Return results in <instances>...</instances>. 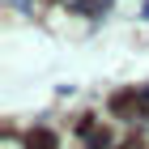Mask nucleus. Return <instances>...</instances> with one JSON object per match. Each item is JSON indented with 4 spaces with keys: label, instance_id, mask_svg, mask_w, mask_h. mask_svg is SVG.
<instances>
[{
    "label": "nucleus",
    "instance_id": "nucleus-1",
    "mask_svg": "<svg viewBox=\"0 0 149 149\" xmlns=\"http://www.w3.org/2000/svg\"><path fill=\"white\" fill-rule=\"evenodd\" d=\"M30 149H51V136H47V132H38V136H30Z\"/></svg>",
    "mask_w": 149,
    "mask_h": 149
}]
</instances>
